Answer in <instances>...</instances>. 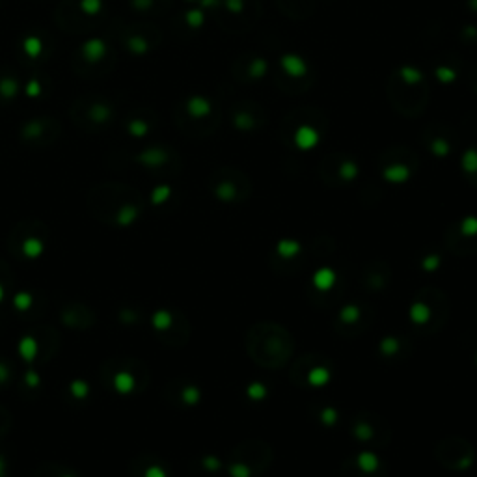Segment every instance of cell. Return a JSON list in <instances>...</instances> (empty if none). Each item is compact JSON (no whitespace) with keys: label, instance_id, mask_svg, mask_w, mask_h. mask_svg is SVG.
Here are the masks:
<instances>
[{"label":"cell","instance_id":"52a82bcc","mask_svg":"<svg viewBox=\"0 0 477 477\" xmlns=\"http://www.w3.org/2000/svg\"><path fill=\"white\" fill-rule=\"evenodd\" d=\"M17 92H19V84H17L15 78L6 76V78L0 81V95H2V97H6V99L15 97Z\"/></svg>","mask_w":477,"mask_h":477},{"label":"cell","instance_id":"7c38bea8","mask_svg":"<svg viewBox=\"0 0 477 477\" xmlns=\"http://www.w3.org/2000/svg\"><path fill=\"white\" fill-rule=\"evenodd\" d=\"M24 93H26L28 97H38V95H41V84H39L36 78H32L30 82H26Z\"/></svg>","mask_w":477,"mask_h":477},{"label":"cell","instance_id":"8fae6325","mask_svg":"<svg viewBox=\"0 0 477 477\" xmlns=\"http://www.w3.org/2000/svg\"><path fill=\"white\" fill-rule=\"evenodd\" d=\"M92 118L95 119V121H99V123H103V121H109V118H110V109L107 107V104H95L92 109Z\"/></svg>","mask_w":477,"mask_h":477},{"label":"cell","instance_id":"7a4b0ae2","mask_svg":"<svg viewBox=\"0 0 477 477\" xmlns=\"http://www.w3.org/2000/svg\"><path fill=\"white\" fill-rule=\"evenodd\" d=\"M323 125H325V119L321 118V112L311 109H302L295 114H289L283 121V127H289L293 140L302 147H309L313 142L319 140V127Z\"/></svg>","mask_w":477,"mask_h":477},{"label":"cell","instance_id":"6da1fadb","mask_svg":"<svg viewBox=\"0 0 477 477\" xmlns=\"http://www.w3.org/2000/svg\"><path fill=\"white\" fill-rule=\"evenodd\" d=\"M388 93L393 109L405 116H417L427 101V84L419 71L407 65L391 75Z\"/></svg>","mask_w":477,"mask_h":477},{"label":"cell","instance_id":"5bb4252c","mask_svg":"<svg viewBox=\"0 0 477 477\" xmlns=\"http://www.w3.org/2000/svg\"><path fill=\"white\" fill-rule=\"evenodd\" d=\"M132 6L136 10H147L153 6V0H132Z\"/></svg>","mask_w":477,"mask_h":477},{"label":"cell","instance_id":"30bf717a","mask_svg":"<svg viewBox=\"0 0 477 477\" xmlns=\"http://www.w3.org/2000/svg\"><path fill=\"white\" fill-rule=\"evenodd\" d=\"M147 130H149V125H147V121H144V119H132L129 123V132L132 136H146Z\"/></svg>","mask_w":477,"mask_h":477},{"label":"cell","instance_id":"ba28073f","mask_svg":"<svg viewBox=\"0 0 477 477\" xmlns=\"http://www.w3.org/2000/svg\"><path fill=\"white\" fill-rule=\"evenodd\" d=\"M127 47H129V50L135 52V55H146L147 50H149V43H147L144 38H140V36H132V38L127 41Z\"/></svg>","mask_w":477,"mask_h":477},{"label":"cell","instance_id":"3957f363","mask_svg":"<svg viewBox=\"0 0 477 477\" xmlns=\"http://www.w3.org/2000/svg\"><path fill=\"white\" fill-rule=\"evenodd\" d=\"M184 109H187L190 118H196V119L209 118V116L213 114V104L209 103L205 97H201V95H192V97L187 101Z\"/></svg>","mask_w":477,"mask_h":477},{"label":"cell","instance_id":"8992f818","mask_svg":"<svg viewBox=\"0 0 477 477\" xmlns=\"http://www.w3.org/2000/svg\"><path fill=\"white\" fill-rule=\"evenodd\" d=\"M22 50L26 52V56L30 58H38L41 52H43V43L38 36H26L24 41H22Z\"/></svg>","mask_w":477,"mask_h":477},{"label":"cell","instance_id":"277c9868","mask_svg":"<svg viewBox=\"0 0 477 477\" xmlns=\"http://www.w3.org/2000/svg\"><path fill=\"white\" fill-rule=\"evenodd\" d=\"M104 55H107V43H104L101 38L88 39V41H84V45H82V56H84V60L92 62V64L101 62Z\"/></svg>","mask_w":477,"mask_h":477},{"label":"cell","instance_id":"5b68a950","mask_svg":"<svg viewBox=\"0 0 477 477\" xmlns=\"http://www.w3.org/2000/svg\"><path fill=\"white\" fill-rule=\"evenodd\" d=\"M257 119L259 118H254V116L250 114V103L244 104L243 109L238 110V112H235V116H233L235 125H237V127H243V129L254 127V125L257 123Z\"/></svg>","mask_w":477,"mask_h":477},{"label":"cell","instance_id":"4fadbf2b","mask_svg":"<svg viewBox=\"0 0 477 477\" xmlns=\"http://www.w3.org/2000/svg\"><path fill=\"white\" fill-rule=\"evenodd\" d=\"M187 19H189L190 26H198L201 21H203V17H201L200 11H189V15H187Z\"/></svg>","mask_w":477,"mask_h":477},{"label":"cell","instance_id":"9c48e42d","mask_svg":"<svg viewBox=\"0 0 477 477\" xmlns=\"http://www.w3.org/2000/svg\"><path fill=\"white\" fill-rule=\"evenodd\" d=\"M81 10L86 15H97L103 10V0H81Z\"/></svg>","mask_w":477,"mask_h":477}]
</instances>
